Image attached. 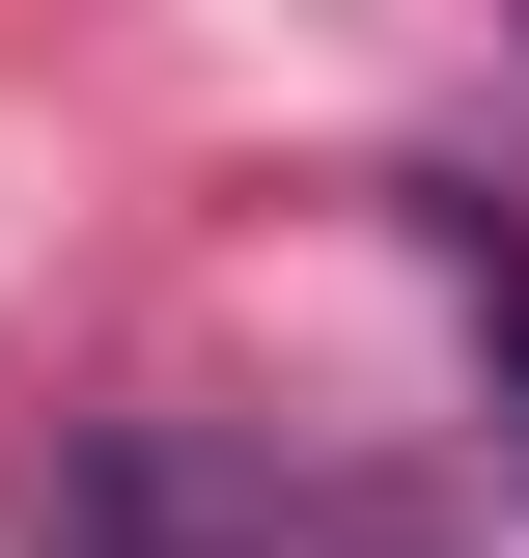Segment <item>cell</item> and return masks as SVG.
<instances>
[{
    "label": "cell",
    "instance_id": "obj_3",
    "mask_svg": "<svg viewBox=\"0 0 529 558\" xmlns=\"http://www.w3.org/2000/svg\"><path fill=\"white\" fill-rule=\"evenodd\" d=\"M334 558H391V531H334Z\"/></svg>",
    "mask_w": 529,
    "mask_h": 558
},
{
    "label": "cell",
    "instance_id": "obj_1",
    "mask_svg": "<svg viewBox=\"0 0 529 558\" xmlns=\"http://www.w3.org/2000/svg\"><path fill=\"white\" fill-rule=\"evenodd\" d=\"M28 531H57V558H334L307 502H251L223 447H168V418H84L57 475H28Z\"/></svg>",
    "mask_w": 529,
    "mask_h": 558
},
{
    "label": "cell",
    "instance_id": "obj_2",
    "mask_svg": "<svg viewBox=\"0 0 529 558\" xmlns=\"http://www.w3.org/2000/svg\"><path fill=\"white\" fill-rule=\"evenodd\" d=\"M446 252H473V336H502V418H529V252L502 223H446Z\"/></svg>",
    "mask_w": 529,
    "mask_h": 558
}]
</instances>
